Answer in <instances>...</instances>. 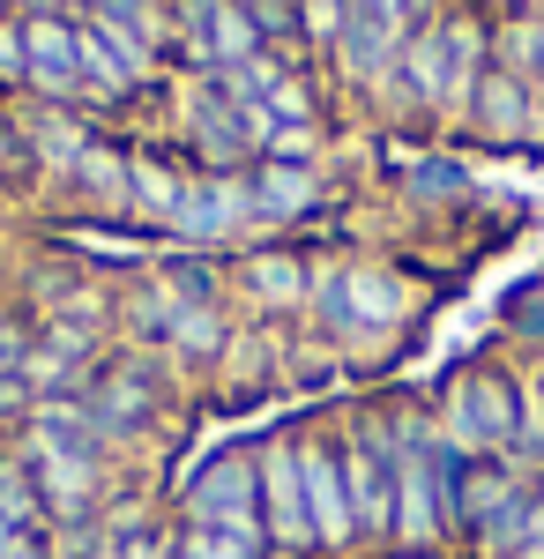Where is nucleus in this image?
Here are the masks:
<instances>
[{
    "label": "nucleus",
    "mask_w": 544,
    "mask_h": 559,
    "mask_svg": "<svg viewBox=\"0 0 544 559\" xmlns=\"http://www.w3.org/2000/svg\"><path fill=\"white\" fill-rule=\"evenodd\" d=\"M418 321V292L403 284V269L388 261H314V292H306V329L335 358H388L403 344V329Z\"/></svg>",
    "instance_id": "nucleus-1"
},
{
    "label": "nucleus",
    "mask_w": 544,
    "mask_h": 559,
    "mask_svg": "<svg viewBox=\"0 0 544 559\" xmlns=\"http://www.w3.org/2000/svg\"><path fill=\"white\" fill-rule=\"evenodd\" d=\"M433 426L470 463L507 455V440H515V358H470V366H456L440 381V395H433Z\"/></svg>",
    "instance_id": "nucleus-2"
},
{
    "label": "nucleus",
    "mask_w": 544,
    "mask_h": 559,
    "mask_svg": "<svg viewBox=\"0 0 544 559\" xmlns=\"http://www.w3.org/2000/svg\"><path fill=\"white\" fill-rule=\"evenodd\" d=\"M335 448H343V485H351V515H358V552L374 559L395 545V440H388V411L358 403L335 426Z\"/></svg>",
    "instance_id": "nucleus-3"
},
{
    "label": "nucleus",
    "mask_w": 544,
    "mask_h": 559,
    "mask_svg": "<svg viewBox=\"0 0 544 559\" xmlns=\"http://www.w3.org/2000/svg\"><path fill=\"white\" fill-rule=\"evenodd\" d=\"M83 403L97 411V426H105V440H113V448L142 440V432L165 418V403H172V388H165V350L113 344V350H105V366L90 373Z\"/></svg>",
    "instance_id": "nucleus-4"
},
{
    "label": "nucleus",
    "mask_w": 544,
    "mask_h": 559,
    "mask_svg": "<svg viewBox=\"0 0 544 559\" xmlns=\"http://www.w3.org/2000/svg\"><path fill=\"white\" fill-rule=\"evenodd\" d=\"M172 522H202V530H239L261 537V463H253V440H232L194 463V477L179 485V515ZM269 545V537H261Z\"/></svg>",
    "instance_id": "nucleus-5"
},
{
    "label": "nucleus",
    "mask_w": 544,
    "mask_h": 559,
    "mask_svg": "<svg viewBox=\"0 0 544 559\" xmlns=\"http://www.w3.org/2000/svg\"><path fill=\"white\" fill-rule=\"evenodd\" d=\"M172 247H194V254H239L253 231V187L247 173H187V194H179V210L165 224Z\"/></svg>",
    "instance_id": "nucleus-6"
},
{
    "label": "nucleus",
    "mask_w": 544,
    "mask_h": 559,
    "mask_svg": "<svg viewBox=\"0 0 544 559\" xmlns=\"http://www.w3.org/2000/svg\"><path fill=\"white\" fill-rule=\"evenodd\" d=\"M298 477H306L314 552H321V559H366V552H358V515H351V485H343L335 426H298Z\"/></svg>",
    "instance_id": "nucleus-7"
},
{
    "label": "nucleus",
    "mask_w": 544,
    "mask_h": 559,
    "mask_svg": "<svg viewBox=\"0 0 544 559\" xmlns=\"http://www.w3.org/2000/svg\"><path fill=\"white\" fill-rule=\"evenodd\" d=\"M261 463V537L276 559H321L314 552V522H306V477H298V426H276L253 440Z\"/></svg>",
    "instance_id": "nucleus-8"
},
{
    "label": "nucleus",
    "mask_w": 544,
    "mask_h": 559,
    "mask_svg": "<svg viewBox=\"0 0 544 559\" xmlns=\"http://www.w3.org/2000/svg\"><path fill=\"white\" fill-rule=\"evenodd\" d=\"M232 292L261 313V321H298L306 292H314V254L292 239H247L232 254Z\"/></svg>",
    "instance_id": "nucleus-9"
},
{
    "label": "nucleus",
    "mask_w": 544,
    "mask_h": 559,
    "mask_svg": "<svg viewBox=\"0 0 544 559\" xmlns=\"http://www.w3.org/2000/svg\"><path fill=\"white\" fill-rule=\"evenodd\" d=\"M179 142H187L194 173H253L261 165V150H253V134H247V112L210 75H194L187 105H179Z\"/></svg>",
    "instance_id": "nucleus-10"
},
{
    "label": "nucleus",
    "mask_w": 544,
    "mask_h": 559,
    "mask_svg": "<svg viewBox=\"0 0 544 559\" xmlns=\"http://www.w3.org/2000/svg\"><path fill=\"white\" fill-rule=\"evenodd\" d=\"M395 60H403V23H388L374 8H351V23H343V38L329 52V75L380 112V97L395 90Z\"/></svg>",
    "instance_id": "nucleus-11"
},
{
    "label": "nucleus",
    "mask_w": 544,
    "mask_h": 559,
    "mask_svg": "<svg viewBox=\"0 0 544 559\" xmlns=\"http://www.w3.org/2000/svg\"><path fill=\"white\" fill-rule=\"evenodd\" d=\"M253 187V231L261 239H284L298 224L329 216V165H284V157H261L247 173Z\"/></svg>",
    "instance_id": "nucleus-12"
},
{
    "label": "nucleus",
    "mask_w": 544,
    "mask_h": 559,
    "mask_svg": "<svg viewBox=\"0 0 544 559\" xmlns=\"http://www.w3.org/2000/svg\"><path fill=\"white\" fill-rule=\"evenodd\" d=\"M530 120H537V90L507 68H485V83L462 112V134L477 150H530Z\"/></svg>",
    "instance_id": "nucleus-13"
},
{
    "label": "nucleus",
    "mask_w": 544,
    "mask_h": 559,
    "mask_svg": "<svg viewBox=\"0 0 544 559\" xmlns=\"http://www.w3.org/2000/svg\"><path fill=\"white\" fill-rule=\"evenodd\" d=\"M395 194L418 216H462L477 202V179H470V165H462L456 150H418V157L395 173Z\"/></svg>",
    "instance_id": "nucleus-14"
},
{
    "label": "nucleus",
    "mask_w": 544,
    "mask_h": 559,
    "mask_svg": "<svg viewBox=\"0 0 544 559\" xmlns=\"http://www.w3.org/2000/svg\"><path fill=\"white\" fill-rule=\"evenodd\" d=\"M127 157H134V142L90 134V150L75 157V173H68V187L83 194L90 216H113V224H127V202H134V187H127Z\"/></svg>",
    "instance_id": "nucleus-15"
},
{
    "label": "nucleus",
    "mask_w": 544,
    "mask_h": 559,
    "mask_svg": "<svg viewBox=\"0 0 544 559\" xmlns=\"http://www.w3.org/2000/svg\"><path fill=\"white\" fill-rule=\"evenodd\" d=\"M127 187H134V202H127V224L150 239V231H165V224H172L179 194H187V173L172 165L165 150H134V157H127Z\"/></svg>",
    "instance_id": "nucleus-16"
},
{
    "label": "nucleus",
    "mask_w": 544,
    "mask_h": 559,
    "mask_svg": "<svg viewBox=\"0 0 544 559\" xmlns=\"http://www.w3.org/2000/svg\"><path fill=\"white\" fill-rule=\"evenodd\" d=\"M232 344H239L232 306H179V313H172V336H165V358H172V366L210 373V366H224V350H232Z\"/></svg>",
    "instance_id": "nucleus-17"
},
{
    "label": "nucleus",
    "mask_w": 544,
    "mask_h": 559,
    "mask_svg": "<svg viewBox=\"0 0 544 559\" xmlns=\"http://www.w3.org/2000/svg\"><path fill=\"white\" fill-rule=\"evenodd\" d=\"M0 530H52L38 477H31V463L15 448H0Z\"/></svg>",
    "instance_id": "nucleus-18"
},
{
    "label": "nucleus",
    "mask_w": 544,
    "mask_h": 559,
    "mask_svg": "<svg viewBox=\"0 0 544 559\" xmlns=\"http://www.w3.org/2000/svg\"><path fill=\"white\" fill-rule=\"evenodd\" d=\"M172 552H179V559H276L261 537H239V530H202V522H172Z\"/></svg>",
    "instance_id": "nucleus-19"
},
{
    "label": "nucleus",
    "mask_w": 544,
    "mask_h": 559,
    "mask_svg": "<svg viewBox=\"0 0 544 559\" xmlns=\"http://www.w3.org/2000/svg\"><path fill=\"white\" fill-rule=\"evenodd\" d=\"M351 8H358V0H298V52H306V60H329L335 38H343V23H351Z\"/></svg>",
    "instance_id": "nucleus-20"
},
{
    "label": "nucleus",
    "mask_w": 544,
    "mask_h": 559,
    "mask_svg": "<svg viewBox=\"0 0 544 559\" xmlns=\"http://www.w3.org/2000/svg\"><path fill=\"white\" fill-rule=\"evenodd\" d=\"M0 90H23V15L0 23Z\"/></svg>",
    "instance_id": "nucleus-21"
},
{
    "label": "nucleus",
    "mask_w": 544,
    "mask_h": 559,
    "mask_svg": "<svg viewBox=\"0 0 544 559\" xmlns=\"http://www.w3.org/2000/svg\"><path fill=\"white\" fill-rule=\"evenodd\" d=\"M23 165H31V150H23V120H8V112H0V179L23 173Z\"/></svg>",
    "instance_id": "nucleus-22"
},
{
    "label": "nucleus",
    "mask_w": 544,
    "mask_h": 559,
    "mask_svg": "<svg viewBox=\"0 0 544 559\" xmlns=\"http://www.w3.org/2000/svg\"><path fill=\"white\" fill-rule=\"evenodd\" d=\"M374 559H440V552H374Z\"/></svg>",
    "instance_id": "nucleus-23"
},
{
    "label": "nucleus",
    "mask_w": 544,
    "mask_h": 559,
    "mask_svg": "<svg viewBox=\"0 0 544 559\" xmlns=\"http://www.w3.org/2000/svg\"><path fill=\"white\" fill-rule=\"evenodd\" d=\"M0 23H8V0H0Z\"/></svg>",
    "instance_id": "nucleus-24"
},
{
    "label": "nucleus",
    "mask_w": 544,
    "mask_h": 559,
    "mask_svg": "<svg viewBox=\"0 0 544 559\" xmlns=\"http://www.w3.org/2000/svg\"><path fill=\"white\" fill-rule=\"evenodd\" d=\"M537 15H544V0H537Z\"/></svg>",
    "instance_id": "nucleus-25"
}]
</instances>
